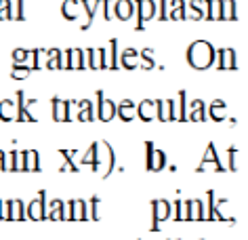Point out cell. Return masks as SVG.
<instances>
[{"label":"cell","mask_w":248,"mask_h":240,"mask_svg":"<svg viewBox=\"0 0 248 240\" xmlns=\"http://www.w3.org/2000/svg\"><path fill=\"white\" fill-rule=\"evenodd\" d=\"M196 48L200 53H196L194 48H191L189 53V61L194 64L196 67H208L210 64H213V51H210L208 45H196Z\"/></svg>","instance_id":"obj_1"},{"label":"cell","mask_w":248,"mask_h":240,"mask_svg":"<svg viewBox=\"0 0 248 240\" xmlns=\"http://www.w3.org/2000/svg\"><path fill=\"white\" fill-rule=\"evenodd\" d=\"M152 208H154V221H152V232L160 230V221L169 219L170 217V205L166 200H154L152 202Z\"/></svg>","instance_id":"obj_2"},{"label":"cell","mask_w":248,"mask_h":240,"mask_svg":"<svg viewBox=\"0 0 248 240\" xmlns=\"http://www.w3.org/2000/svg\"><path fill=\"white\" fill-rule=\"evenodd\" d=\"M154 108H156V116L160 122H169V120H177V114H175V101L172 99H158L154 101Z\"/></svg>","instance_id":"obj_3"},{"label":"cell","mask_w":248,"mask_h":240,"mask_svg":"<svg viewBox=\"0 0 248 240\" xmlns=\"http://www.w3.org/2000/svg\"><path fill=\"white\" fill-rule=\"evenodd\" d=\"M166 167V156H164V152H160L156 150L154 152V144H147V171H162Z\"/></svg>","instance_id":"obj_4"},{"label":"cell","mask_w":248,"mask_h":240,"mask_svg":"<svg viewBox=\"0 0 248 240\" xmlns=\"http://www.w3.org/2000/svg\"><path fill=\"white\" fill-rule=\"evenodd\" d=\"M97 97H99V103H97L99 120H101V122H109V120L116 116V106H114V103H111L109 99H105V97H103V91H97Z\"/></svg>","instance_id":"obj_5"},{"label":"cell","mask_w":248,"mask_h":240,"mask_svg":"<svg viewBox=\"0 0 248 240\" xmlns=\"http://www.w3.org/2000/svg\"><path fill=\"white\" fill-rule=\"evenodd\" d=\"M67 211H70V213H65V219H72V221H76V219L86 221V219H89L84 200H70V202H67Z\"/></svg>","instance_id":"obj_6"},{"label":"cell","mask_w":248,"mask_h":240,"mask_svg":"<svg viewBox=\"0 0 248 240\" xmlns=\"http://www.w3.org/2000/svg\"><path fill=\"white\" fill-rule=\"evenodd\" d=\"M45 194L46 192H38V198H36L32 205L28 207V217L34 221H42L46 219V208H45Z\"/></svg>","instance_id":"obj_7"},{"label":"cell","mask_w":248,"mask_h":240,"mask_svg":"<svg viewBox=\"0 0 248 240\" xmlns=\"http://www.w3.org/2000/svg\"><path fill=\"white\" fill-rule=\"evenodd\" d=\"M206 164H215V169L219 171V173H223V171H225L223 162L219 160V156H217V152H215V145H213V144H208V145H206V152H204V158H202L200 167H198V173H202Z\"/></svg>","instance_id":"obj_8"},{"label":"cell","mask_w":248,"mask_h":240,"mask_svg":"<svg viewBox=\"0 0 248 240\" xmlns=\"http://www.w3.org/2000/svg\"><path fill=\"white\" fill-rule=\"evenodd\" d=\"M70 108H72V103H70V101L53 99V118H55V120L70 122V120H72V112H70Z\"/></svg>","instance_id":"obj_9"},{"label":"cell","mask_w":248,"mask_h":240,"mask_svg":"<svg viewBox=\"0 0 248 240\" xmlns=\"http://www.w3.org/2000/svg\"><path fill=\"white\" fill-rule=\"evenodd\" d=\"M21 158V171H40V162H38V152L34 150H26L19 154Z\"/></svg>","instance_id":"obj_10"},{"label":"cell","mask_w":248,"mask_h":240,"mask_svg":"<svg viewBox=\"0 0 248 240\" xmlns=\"http://www.w3.org/2000/svg\"><path fill=\"white\" fill-rule=\"evenodd\" d=\"M116 114L120 116L124 122H131L135 116H137V108H135V103L131 99H124V101H120V106H116Z\"/></svg>","instance_id":"obj_11"},{"label":"cell","mask_w":248,"mask_h":240,"mask_svg":"<svg viewBox=\"0 0 248 240\" xmlns=\"http://www.w3.org/2000/svg\"><path fill=\"white\" fill-rule=\"evenodd\" d=\"M137 114H139V118L143 120V122H152L154 118H156V110H154V101H150V99L141 101V103H139V108H137Z\"/></svg>","instance_id":"obj_12"},{"label":"cell","mask_w":248,"mask_h":240,"mask_svg":"<svg viewBox=\"0 0 248 240\" xmlns=\"http://www.w3.org/2000/svg\"><path fill=\"white\" fill-rule=\"evenodd\" d=\"M206 114L215 122H223V120H225V101H221V99L213 101V103H210V108L206 110Z\"/></svg>","instance_id":"obj_13"},{"label":"cell","mask_w":248,"mask_h":240,"mask_svg":"<svg viewBox=\"0 0 248 240\" xmlns=\"http://www.w3.org/2000/svg\"><path fill=\"white\" fill-rule=\"evenodd\" d=\"M97 150H99V144H93L91 150L84 154L82 160H80V164H84V167H89V164H91V167L95 169V171L101 169V164H99V156H97Z\"/></svg>","instance_id":"obj_14"},{"label":"cell","mask_w":248,"mask_h":240,"mask_svg":"<svg viewBox=\"0 0 248 240\" xmlns=\"http://www.w3.org/2000/svg\"><path fill=\"white\" fill-rule=\"evenodd\" d=\"M191 110H194V112L189 114V120H206V103L202 99L191 101Z\"/></svg>","instance_id":"obj_15"},{"label":"cell","mask_w":248,"mask_h":240,"mask_svg":"<svg viewBox=\"0 0 248 240\" xmlns=\"http://www.w3.org/2000/svg\"><path fill=\"white\" fill-rule=\"evenodd\" d=\"M65 207H63V202L61 200H53L51 202V213L46 215L48 219H65Z\"/></svg>","instance_id":"obj_16"},{"label":"cell","mask_w":248,"mask_h":240,"mask_svg":"<svg viewBox=\"0 0 248 240\" xmlns=\"http://www.w3.org/2000/svg\"><path fill=\"white\" fill-rule=\"evenodd\" d=\"M78 120L80 122H91L93 120V106H91V101H80Z\"/></svg>","instance_id":"obj_17"},{"label":"cell","mask_w":248,"mask_h":240,"mask_svg":"<svg viewBox=\"0 0 248 240\" xmlns=\"http://www.w3.org/2000/svg\"><path fill=\"white\" fill-rule=\"evenodd\" d=\"M61 154V156H63L65 158V164H63V167H61V171H63V173H65V171H72V173H78V167H76V164H74L72 162V158H74V154H76V152H67V150H61L59 152Z\"/></svg>","instance_id":"obj_18"},{"label":"cell","mask_w":248,"mask_h":240,"mask_svg":"<svg viewBox=\"0 0 248 240\" xmlns=\"http://www.w3.org/2000/svg\"><path fill=\"white\" fill-rule=\"evenodd\" d=\"M13 110H15L13 101H2V103H0V120H7V122H9V120H13L15 116L11 114Z\"/></svg>","instance_id":"obj_19"},{"label":"cell","mask_w":248,"mask_h":240,"mask_svg":"<svg viewBox=\"0 0 248 240\" xmlns=\"http://www.w3.org/2000/svg\"><path fill=\"white\" fill-rule=\"evenodd\" d=\"M238 147H229V150H227V156H229V171H232V173H235V171H238V160H235V158H238Z\"/></svg>","instance_id":"obj_20"},{"label":"cell","mask_w":248,"mask_h":240,"mask_svg":"<svg viewBox=\"0 0 248 240\" xmlns=\"http://www.w3.org/2000/svg\"><path fill=\"white\" fill-rule=\"evenodd\" d=\"M99 202H101V198L99 196H93L91 198V219H99Z\"/></svg>","instance_id":"obj_21"},{"label":"cell","mask_w":248,"mask_h":240,"mask_svg":"<svg viewBox=\"0 0 248 240\" xmlns=\"http://www.w3.org/2000/svg\"><path fill=\"white\" fill-rule=\"evenodd\" d=\"M28 76V70L26 67H23V70H19V67H17V70L13 72V78H26Z\"/></svg>","instance_id":"obj_22"},{"label":"cell","mask_w":248,"mask_h":240,"mask_svg":"<svg viewBox=\"0 0 248 240\" xmlns=\"http://www.w3.org/2000/svg\"><path fill=\"white\" fill-rule=\"evenodd\" d=\"M2 169H7V154L0 150V171H2Z\"/></svg>","instance_id":"obj_23"}]
</instances>
